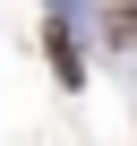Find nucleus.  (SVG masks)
I'll list each match as a JSON object with an SVG mask.
<instances>
[{"label": "nucleus", "mask_w": 137, "mask_h": 146, "mask_svg": "<svg viewBox=\"0 0 137 146\" xmlns=\"http://www.w3.org/2000/svg\"><path fill=\"white\" fill-rule=\"evenodd\" d=\"M103 43L137 60V0H111V9H103Z\"/></svg>", "instance_id": "nucleus-2"}, {"label": "nucleus", "mask_w": 137, "mask_h": 146, "mask_svg": "<svg viewBox=\"0 0 137 146\" xmlns=\"http://www.w3.org/2000/svg\"><path fill=\"white\" fill-rule=\"evenodd\" d=\"M43 52H51V78H60V86H68V95H77V86H86V60H77V35H68V26H60V17H51V26H43Z\"/></svg>", "instance_id": "nucleus-1"}]
</instances>
